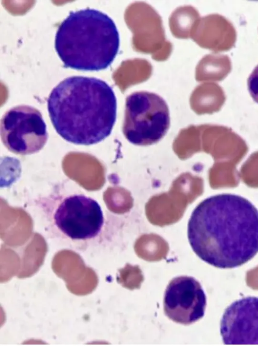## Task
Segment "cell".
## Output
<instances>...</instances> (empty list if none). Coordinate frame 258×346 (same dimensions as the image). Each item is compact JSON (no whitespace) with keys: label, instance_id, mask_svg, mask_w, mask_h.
Masks as SVG:
<instances>
[{"label":"cell","instance_id":"1","mask_svg":"<svg viewBox=\"0 0 258 346\" xmlns=\"http://www.w3.org/2000/svg\"><path fill=\"white\" fill-rule=\"evenodd\" d=\"M187 236L206 263L221 269L240 266L258 253V210L238 195L210 197L192 211Z\"/></svg>","mask_w":258,"mask_h":346},{"label":"cell","instance_id":"2","mask_svg":"<svg viewBox=\"0 0 258 346\" xmlns=\"http://www.w3.org/2000/svg\"><path fill=\"white\" fill-rule=\"evenodd\" d=\"M47 109L55 130L63 139L89 145L111 134L116 119L117 101L112 88L104 80L73 76L52 89Z\"/></svg>","mask_w":258,"mask_h":346},{"label":"cell","instance_id":"3","mask_svg":"<svg viewBox=\"0 0 258 346\" xmlns=\"http://www.w3.org/2000/svg\"><path fill=\"white\" fill-rule=\"evenodd\" d=\"M119 32L113 20L92 8L70 12L55 37L57 54L67 67L83 70L108 67L119 48Z\"/></svg>","mask_w":258,"mask_h":346},{"label":"cell","instance_id":"4","mask_svg":"<svg viewBox=\"0 0 258 346\" xmlns=\"http://www.w3.org/2000/svg\"><path fill=\"white\" fill-rule=\"evenodd\" d=\"M170 122L168 105L158 95L139 91L126 98L123 132L130 143L146 146L158 142L166 134Z\"/></svg>","mask_w":258,"mask_h":346},{"label":"cell","instance_id":"5","mask_svg":"<svg viewBox=\"0 0 258 346\" xmlns=\"http://www.w3.org/2000/svg\"><path fill=\"white\" fill-rule=\"evenodd\" d=\"M1 137L5 147L20 155H29L41 150L46 144L48 133L41 113L28 105L14 107L1 120Z\"/></svg>","mask_w":258,"mask_h":346},{"label":"cell","instance_id":"6","mask_svg":"<svg viewBox=\"0 0 258 346\" xmlns=\"http://www.w3.org/2000/svg\"><path fill=\"white\" fill-rule=\"evenodd\" d=\"M56 228L66 236L77 241L95 238L104 224L102 210L98 202L82 194L63 198L52 214Z\"/></svg>","mask_w":258,"mask_h":346},{"label":"cell","instance_id":"7","mask_svg":"<svg viewBox=\"0 0 258 346\" xmlns=\"http://www.w3.org/2000/svg\"><path fill=\"white\" fill-rule=\"evenodd\" d=\"M206 304L203 289L193 277L174 278L166 289L164 313L175 322L189 325L197 321L204 316Z\"/></svg>","mask_w":258,"mask_h":346},{"label":"cell","instance_id":"8","mask_svg":"<svg viewBox=\"0 0 258 346\" xmlns=\"http://www.w3.org/2000/svg\"><path fill=\"white\" fill-rule=\"evenodd\" d=\"M220 332L225 344H258V297L243 298L229 306Z\"/></svg>","mask_w":258,"mask_h":346},{"label":"cell","instance_id":"9","mask_svg":"<svg viewBox=\"0 0 258 346\" xmlns=\"http://www.w3.org/2000/svg\"><path fill=\"white\" fill-rule=\"evenodd\" d=\"M247 88L251 97L258 104V65L248 78Z\"/></svg>","mask_w":258,"mask_h":346}]
</instances>
